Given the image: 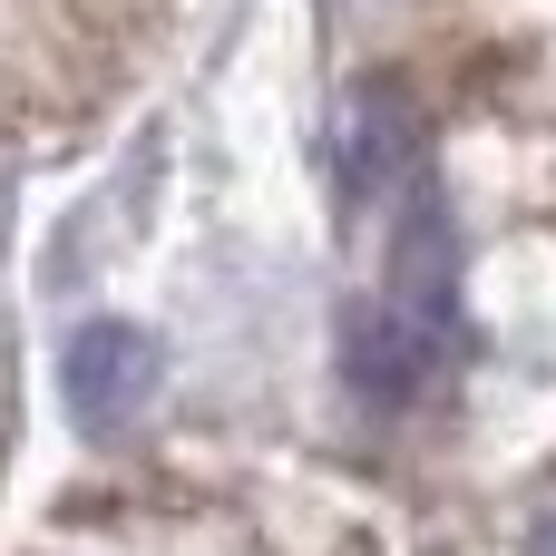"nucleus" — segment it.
I'll return each mask as SVG.
<instances>
[{
	"mask_svg": "<svg viewBox=\"0 0 556 556\" xmlns=\"http://www.w3.org/2000/svg\"><path fill=\"white\" fill-rule=\"evenodd\" d=\"M156 371H166L156 332H137V323H117V313L78 323V332L59 342V410H68V430H88V440L137 430L147 401H156Z\"/></svg>",
	"mask_w": 556,
	"mask_h": 556,
	"instance_id": "nucleus-1",
	"label": "nucleus"
},
{
	"mask_svg": "<svg viewBox=\"0 0 556 556\" xmlns=\"http://www.w3.org/2000/svg\"><path fill=\"white\" fill-rule=\"evenodd\" d=\"M332 352H342V381H352L371 410H410V401L440 381V362H450V323L410 313L401 293H352Z\"/></svg>",
	"mask_w": 556,
	"mask_h": 556,
	"instance_id": "nucleus-2",
	"label": "nucleus"
},
{
	"mask_svg": "<svg viewBox=\"0 0 556 556\" xmlns=\"http://www.w3.org/2000/svg\"><path fill=\"white\" fill-rule=\"evenodd\" d=\"M401 166H410V108L391 88H362L342 117V205H371Z\"/></svg>",
	"mask_w": 556,
	"mask_h": 556,
	"instance_id": "nucleus-3",
	"label": "nucleus"
},
{
	"mask_svg": "<svg viewBox=\"0 0 556 556\" xmlns=\"http://www.w3.org/2000/svg\"><path fill=\"white\" fill-rule=\"evenodd\" d=\"M528 556H556V508L538 518V528H528Z\"/></svg>",
	"mask_w": 556,
	"mask_h": 556,
	"instance_id": "nucleus-4",
	"label": "nucleus"
}]
</instances>
